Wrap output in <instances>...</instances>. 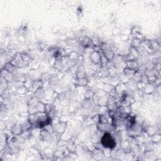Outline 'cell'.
Segmentation results:
<instances>
[{
  "mask_svg": "<svg viewBox=\"0 0 161 161\" xmlns=\"http://www.w3.org/2000/svg\"><path fill=\"white\" fill-rule=\"evenodd\" d=\"M101 142L104 147H108V148H113L115 147V142L114 139L111 137L110 134L105 133L102 137Z\"/></svg>",
  "mask_w": 161,
  "mask_h": 161,
  "instance_id": "1",
  "label": "cell"
},
{
  "mask_svg": "<svg viewBox=\"0 0 161 161\" xmlns=\"http://www.w3.org/2000/svg\"><path fill=\"white\" fill-rule=\"evenodd\" d=\"M91 55H92V58H95L94 59H92V60H93L92 61L95 64L99 63V62H100V59H101L100 54L96 52H94Z\"/></svg>",
  "mask_w": 161,
  "mask_h": 161,
  "instance_id": "2",
  "label": "cell"
}]
</instances>
